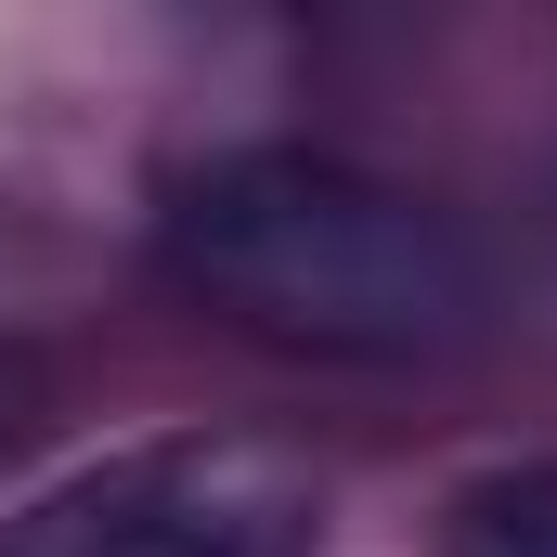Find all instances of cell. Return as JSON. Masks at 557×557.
Segmentation results:
<instances>
[{
	"label": "cell",
	"instance_id": "obj_1",
	"mask_svg": "<svg viewBox=\"0 0 557 557\" xmlns=\"http://www.w3.org/2000/svg\"><path fill=\"white\" fill-rule=\"evenodd\" d=\"M169 273L234 337L311 363H416L480 324V247L454 234V208L298 143L208 156L169 195Z\"/></svg>",
	"mask_w": 557,
	"mask_h": 557
},
{
	"label": "cell",
	"instance_id": "obj_2",
	"mask_svg": "<svg viewBox=\"0 0 557 557\" xmlns=\"http://www.w3.org/2000/svg\"><path fill=\"white\" fill-rule=\"evenodd\" d=\"M311 532H324V480L285 441L182 428L26 493L0 519V557H311Z\"/></svg>",
	"mask_w": 557,
	"mask_h": 557
},
{
	"label": "cell",
	"instance_id": "obj_3",
	"mask_svg": "<svg viewBox=\"0 0 557 557\" xmlns=\"http://www.w3.org/2000/svg\"><path fill=\"white\" fill-rule=\"evenodd\" d=\"M441 557H557V454L545 467H493L441 506Z\"/></svg>",
	"mask_w": 557,
	"mask_h": 557
},
{
	"label": "cell",
	"instance_id": "obj_4",
	"mask_svg": "<svg viewBox=\"0 0 557 557\" xmlns=\"http://www.w3.org/2000/svg\"><path fill=\"white\" fill-rule=\"evenodd\" d=\"M0 428H13V389H0Z\"/></svg>",
	"mask_w": 557,
	"mask_h": 557
}]
</instances>
